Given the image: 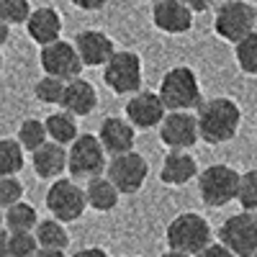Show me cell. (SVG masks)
I'll return each mask as SVG.
<instances>
[{"instance_id": "obj_1", "label": "cell", "mask_w": 257, "mask_h": 257, "mask_svg": "<svg viewBox=\"0 0 257 257\" xmlns=\"http://www.w3.org/2000/svg\"><path fill=\"white\" fill-rule=\"evenodd\" d=\"M196 118H198V134L206 144H226L239 132L242 108L237 105V100L219 95L201 103Z\"/></svg>"}, {"instance_id": "obj_2", "label": "cell", "mask_w": 257, "mask_h": 257, "mask_svg": "<svg viewBox=\"0 0 257 257\" xmlns=\"http://www.w3.org/2000/svg\"><path fill=\"white\" fill-rule=\"evenodd\" d=\"M157 95L162 98L167 111H190V108H201V82L198 75L185 64L170 67L162 80Z\"/></svg>"}, {"instance_id": "obj_3", "label": "cell", "mask_w": 257, "mask_h": 257, "mask_svg": "<svg viewBox=\"0 0 257 257\" xmlns=\"http://www.w3.org/2000/svg\"><path fill=\"white\" fill-rule=\"evenodd\" d=\"M167 247L175 249V252H185L190 257L201 254L211 242V224L201 216V213H193V211H183L178 216L167 224Z\"/></svg>"}, {"instance_id": "obj_4", "label": "cell", "mask_w": 257, "mask_h": 257, "mask_svg": "<svg viewBox=\"0 0 257 257\" xmlns=\"http://www.w3.org/2000/svg\"><path fill=\"white\" fill-rule=\"evenodd\" d=\"M105 157L108 155H105L98 134H80L67 149V173L72 178H85V180L105 175V167H108Z\"/></svg>"}, {"instance_id": "obj_5", "label": "cell", "mask_w": 257, "mask_h": 257, "mask_svg": "<svg viewBox=\"0 0 257 257\" xmlns=\"http://www.w3.org/2000/svg\"><path fill=\"white\" fill-rule=\"evenodd\" d=\"M237 190H239V173L229 165H208L203 173H198L201 201L211 208H221L237 201Z\"/></svg>"}, {"instance_id": "obj_6", "label": "cell", "mask_w": 257, "mask_h": 257, "mask_svg": "<svg viewBox=\"0 0 257 257\" xmlns=\"http://www.w3.org/2000/svg\"><path fill=\"white\" fill-rule=\"evenodd\" d=\"M47 211L52 213V219L62 224H72L82 219V213L88 211V198H85V188H80L75 180L59 178L49 185L47 196H44Z\"/></svg>"}, {"instance_id": "obj_7", "label": "cell", "mask_w": 257, "mask_h": 257, "mask_svg": "<svg viewBox=\"0 0 257 257\" xmlns=\"http://www.w3.org/2000/svg\"><path fill=\"white\" fill-rule=\"evenodd\" d=\"M254 24H257V11L247 0H226L213 16V31L231 44H239L244 36L257 31Z\"/></svg>"}, {"instance_id": "obj_8", "label": "cell", "mask_w": 257, "mask_h": 257, "mask_svg": "<svg viewBox=\"0 0 257 257\" xmlns=\"http://www.w3.org/2000/svg\"><path fill=\"white\" fill-rule=\"evenodd\" d=\"M219 242L237 257L257 254V213L239 211L219 226Z\"/></svg>"}, {"instance_id": "obj_9", "label": "cell", "mask_w": 257, "mask_h": 257, "mask_svg": "<svg viewBox=\"0 0 257 257\" xmlns=\"http://www.w3.org/2000/svg\"><path fill=\"white\" fill-rule=\"evenodd\" d=\"M103 82L116 95L139 93L142 90V57L128 49L116 52L111 57V62L103 67Z\"/></svg>"}, {"instance_id": "obj_10", "label": "cell", "mask_w": 257, "mask_h": 257, "mask_svg": "<svg viewBox=\"0 0 257 257\" xmlns=\"http://www.w3.org/2000/svg\"><path fill=\"white\" fill-rule=\"evenodd\" d=\"M105 178H108L121 196H132L139 193L142 185L149 178V162L139 152H126L118 157H111L108 167H105Z\"/></svg>"}, {"instance_id": "obj_11", "label": "cell", "mask_w": 257, "mask_h": 257, "mask_svg": "<svg viewBox=\"0 0 257 257\" xmlns=\"http://www.w3.org/2000/svg\"><path fill=\"white\" fill-rule=\"evenodd\" d=\"M39 64H41V70H44V75L64 80V82L77 80L82 67H85L75 44L72 41H62V39L54 41V44H49V47H41Z\"/></svg>"}, {"instance_id": "obj_12", "label": "cell", "mask_w": 257, "mask_h": 257, "mask_svg": "<svg viewBox=\"0 0 257 257\" xmlns=\"http://www.w3.org/2000/svg\"><path fill=\"white\" fill-rule=\"evenodd\" d=\"M201 139L198 134V118L190 111H167L160 123V142L167 149H188Z\"/></svg>"}, {"instance_id": "obj_13", "label": "cell", "mask_w": 257, "mask_h": 257, "mask_svg": "<svg viewBox=\"0 0 257 257\" xmlns=\"http://www.w3.org/2000/svg\"><path fill=\"white\" fill-rule=\"evenodd\" d=\"M126 121L132 123L137 132L139 128H160L162 118L167 116V108L157 93L152 90H139L128 98L126 103Z\"/></svg>"}, {"instance_id": "obj_14", "label": "cell", "mask_w": 257, "mask_h": 257, "mask_svg": "<svg viewBox=\"0 0 257 257\" xmlns=\"http://www.w3.org/2000/svg\"><path fill=\"white\" fill-rule=\"evenodd\" d=\"M75 49L82 59L85 67H105V64L111 62V57L118 52L113 39L108 34H103L98 29H85L75 36Z\"/></svg>"}, {"instance_id": "obj_15", "label": "cell", "mask_w": 257, "mask_h": 257, "mask_svg": "<svg viewBox=\"0 0 257 257\" xmlns=\"http://www.w3.org/2000/svg\"><path fill=\"white\" fill-rule=\"evenodd\" d=\"M98 139L105 149V155L118 157L126 152H134V142H137V128L121 116H108L100 121L98 128Z\"/></svg>"}, {"instance_id": "obj_16", "label": "cell", "mask_w": 257, "mask_h": 257, "mask_svg": "<svg viewBox=\"0 0 257 257\" xmlns=\"http://www.w3.org/2000/svg\"><path fill=\"white\" fill-rule=\"evenodd\" d=\"M26 31H29L31 41H36L39 47H49L62 39V16L52 6L34 8L26 21Z\"/></svg>"}, {"instance_id": "obj_17", "label": "cell", "mask_w": 257, "mask_h": 257, "mask_svg": "<svg viewBox=\"0 0 257 257\" xmlns=\"http://www.w3.org/2000/svg\"><path fill=\"white\" fill-rule=\"evenodd\" d=\"M152 21L162 34H185L193 26V13L180 0H157L152 8Z\"/></svg>"}, {"instance_id": "obj_18", "label": "cell", "mask_w": 257, "mask_h": 257, "mask_svg": "<svg viewBox=\"0 0 257 257\" xmlns=\"http://www.w3.org/2000/svg\"><path fill=\"white\" fill-rule=\"evenodd\" d=\"M198 175V162L185 149H170L160 167V180L165 185H185Z\"/></svg>"}, {"instance_id": "obj_19", "label": "cell", "mask_w": 257, "mask_h": 257, "mask_svg": "<svg viewBox=\"0 0 257 257\" xmlns=\"http://www.w3.org/2000/svg\"><path fill=\"white\" fill-rule=\"evenodd\" d=\"M98 108V90L93 88V82L88 80H70L64 88V98H62V111L77 116H90Z\"/></svg>"}, {"instance_id": "obj_20", "label": "cell", "mask_w": 257, "mask_h": 257, "mask_svg": "<svg viewBox=\"0 0 257 257\" xmlns=\"http://www.w3.org/2000/svg\"><path fill=\"white\" fill-rule=\"evenodd\" d=\"M31 167H34L36 178H41V180H59L62 173L67 170V149L62 144L47 142L44 147L31 155Z\"/></svg>"}, {"instance_id": "obj_21", "label": "cell", "mask_w": 257, "mask_h": 257, "mask_svg": "<svg viewBox=\"0 0 257 257\" xmlns=\"http://www.w3.org/2000/svg\"><path fill=\"white\" fill-rule=\"evenodd\" d=\"M85 198H88V206L98 213H108L118 206V198L121 193L118 188L105 178V175H98L93 180H88V185H85Z\"/></svg>"}, {"instance_id": "obj_22", "label": "cell", "mask_w": 257, "mask_h": 257, "mask_svg": "<svg viewBox=\"0 0 257 257\" xmlns=\"http://www.w3.org/2000/svg\"><path fill=\"white\" fill-rule=\"evenodd\" d=\"M44 126H47L49 142L62 144V147H70V144L80 137L77 121H75V116H72V113H67V111H57V113L47 116Z\"/></svg>"}, {"instance_id": "obj_23", "label": "cell", "mask_w": 257, "mask_h": 257, "mask_svg": "<svg viewBox=\"0 0 257 257\" xmlns=\"http://www.w3.org/2000/svg\"><path fill=\"white\" fill-rule=\"evenodd\" d=\"M36 234V242L39 247H44V249H67L70 247V234H67V226H64L62 221L57 219H44V221H39V226L34 229Z\"/></svg>"}, {"instance_id": "obj_24", "label": "cell", "mask_w": 257, "mask_h": 257, "mask_svg": "<svg viewBox=\"0 0 257 257\" xmlns=\"http://www.w3.org/2000/svg\"><path fill=\"white\" fill-rule=\"evenodd\" d=\"M24 147L18 139H0V178H16L24 170Z\"/></svg>"}, {"instance_id": "obj_25", "label": "cell", "mask_w": 257, "mask_h": 257, "mask_svg": "<svg viewBox=\"0 0 257 257\" xmlns=\"http://www.w3.org/2000/svg\"><path fill=\"white\" fill-rule=\"evenodd\" d=\"M39 221H41L39 211L26 201H21L6 211V229L8 231H34L39 226Z\"/></svg>"}, {"instance_id": "obj_26", "label": "cell", "mask_w": 257, "mask_h": 257, "mask_svg": "<svg viewBox=\"0 0 257 257\" xmlns=\"http://www.w3.org/2000/svg\"><path fill=\"white\" fill-rule=\"evenodd\" d=\"M18 144L24 147V152H36V149H41L47 142H49V134H47V126L44 121H39V118H26V121H21L18 126Z\"/></svg>"}, {"instance_id": "obj_27", "label": "cell", "mask_w": 257, "mask_h": 257, "mask_svg": "<svg viewBox=\"0 0 257 257\" xmlns=\"http://www.w3.org/2000/svg\"><path fill=\"white\" fill-rule=\"evenodd\" d=\"M234 57H237V64L244 75L257 77V31L244 36L239 44H234Z\"/></svg>"}, {"instance_id": "obj_28", "label": "cell", "mask_w": 257, "mask_h": 257, "mask_svg": "<svg viewBox=\"0 0 257 257\" xmlns=\"http://www.w3.org/2000/svg\"><path fill=\"white\" fill-rule=\"evenodd\" d=\"M64 88L67 82L64 80H57V77H49L44 75L36 85H34V95L39 103H47V105H62V98H64Z\"/></svg>"}, {"instance_id": "obj_29", "label": "cell", "mask_w": 257, "mask_h": 257, "mask_svg": "<svg viewBox=\"0 0 257 257\" xmlns=\"http://www.w3.org/2000/svg\"><path fill=\"white\" fill-rule=\"evenodd\" d=\"M237 203L242 206V211L257 213V170H247V173H239Z\"/></svg>"}, {"instance_id": "obj_30", "label": "cell", "mask_w": 257, "mask_h": 257, "mask_svg": "<svg viewBox=\"0 0 257 257\" xmlns=\"http://www.w3.org/2000/svg\"><path fill=\"white\" fill-rule=\"evenodd\" d=\"M31 16V3L29 0H0V21L8 26L26 24Z\"/></svg>"}, {"instance_id": "obj_31", "label": "cell", "mask_w": 257, "mask_h": 257, "mask_svg": "<svg viewBox=\"0 0 257 257\" xmlns=\"http://www.w3.org/2000/svg\"><path fill=\"white\" fill-rule=\"evenodd\" d=\"M11 257H34L39 252V242L34 231H11L8 239Z\"/></svg>"}, {"instance_id": "obj_32", "label": "cell", "mask_w": 257, "mask_h": 257, "mask_svg": "<svg viewBox=\"0 0 257 257\" xmlns=\"http://www.w3.org/2000/svg\"><path fill=\"white\" fill-rule=\"evenodd\" d=\"M24 201V185L18 178H0V208L8 211L11 206Z\"/></svg>"}, {"instance_id": "obj_33", "label": "cell", "mask_w": 257, "mask_h": 257, "mask_svg": "<svg viewBox=\"0 0 257 257\" xmlns=\"http://www.w3.org/2000/svg\"><path fill=\"white\" fill-rule=\"evenodd\" d=\"M196 257H237L234 252H229L221 242H213V244H208L201 254H196Z\"/></svg>"}, {"instance_id": "obj_34", "label": "cell", "mask_w": 257, "mask_h": 257, "mask_svg": "<svg viewBox=\"0 0 257 257\" xmlns=\"http://www.w3.org/2000/svg\"><path fill=\"white\" fill-rule=\"evenodd\" d=\"M108 0H72V6L75 8H80V11H88V13H93V11H100Z\"/></svg>"}, {"instance_id": "obj_35", "label": "cell", "mask_w": 257, "mask_h": 257, "mask_svg": "<svg viewBox=\"0 0 257 257\" xmlns=\"http://www.w3.org/2000/svg\"><path fill=\"white\" fill-rule=\"evenodd\" d=\"M180 3L190 11V13H203L211 8V0H180Z\"/></svg>"}, {"instance_id": "obj_36", "label": "cell", "mask_w": 257, "mask_h": 257, "mask_svg": "<svg viewBox=\"0 0 257 257\" xmlns=\"http://www.w3.org/2000/svg\"><path fill=\"white\" fill-rule=\"evenodd\" d=\"M72 257H111L108 252H105L103 247H85V249H80V252H75Z\"/></svg>"}, {"instance_id": "obj_37", "label": "cell", "mask_w": 257, "mask_h": 257, "mask_svg": "<svg viewBox=\"0 0 257 257\" xmlns=\"http://www.w3.org/2000/svg\"><path fill=\"white\" fill-rule=\"evenodd\" d=\"M8 239H11V231L8 229H0V257H11Z\"/></svg>"}, {"instance_id": "obj_38", "label": "cell", "mask_w": 257, "mask_h": 257, "mask_svg": "<svg viewBox=\"0 0 257 257\" xmlns=\"http://www.w3.org/2000/svg\"><path fill=\"white\" fill-rule=\"evenodd\" d=\"M34 257H67L62 249H44V247H39V252Z\"/></svg>"}, {"instance_id": "obj_39", "label": "cell", "mask_w": 257, "mask_h": 257, "mask_svg": "<svg viewBox=\"0 0 257 257\" xmlns=\"http://www.w3.org/2000/svg\"><path fill=\"white\" fill-rule=\"evenodd\" d=\"M8 39H11V26L0 21V47H6V44H8Z\"/></svg>"}, {"instance_id": "obj_40", "label": "cell", "mask_w": 257, "mask_h": 257, "mask_svg": "<svg viewBox=\"0 0 257 257\" xmlns=\"http://www.w3.org/2000/svg\"><path fill=\"white\" fill-rule=\"evenodd\" d=\"M160 257H190V254H185V252H175V249H167V252H162Z\"/></svg>"}, {"instance_id": "obj_41", "label": "cell", "mask_w": 257, "mask_h": 257, "mask_svg": "<svg viewBox=\"0 0 257 257\" xmlns=\"http://www.w3.org/2000/svg\"><path fill=\"white\" fill-rule=\"evenodd\" d=\"M3 226H6V211L0 208V229H3Z\"/></svg>"}, {"instance_id": "obj_42", "label": "cell", "mask_w": 257, "mask_h": 257, "mask_svg": "<svg viewBox=\"0 0 257 257\" xmlns=\"http://www.w3.org/2000/svg\"><path fill=\"white\" fill-rule=\"evenodd\" d=\"M0 72H3V54H0Z\"/></svg>"}, {"instance_id": "obj_43", "label": "cell", "mask_w": 257, "mask_h": 257, "mask_svg": "<svg viewBox=\"0 0 257 257\" xmlns=\"http://www.w3.org/2000/svg\"><path fill=\"white\" fill-rule=\"evenodd\" d=\"M254 11H257V6H254Z\"/></svg>"}, {"instance_id": "obj_44", "label": "cell", "mask_w": 257, "mask_h": 257, "mask_svg": "<svg viewBox=\"0 0 257 257\" xmlns=\"http://www.w3.org/2000/svg\"><path fill=\"white\" fill-rule=\"evenodd\" d=\"M128 257H132V254H128Z\"/></svg>"}, {"instance_id": "obj_45", "label": "cell", "mask_w": 257, "mask_h": 257, "mask_svg": "<svg viewBox=\"0 0 257 257\" xmlns=\"http://www.w3.org/2000/svg\"><path fill=\"white\" fill-rule=\"evenodd\" d=\"M155 3H157V0H155Z\"/></svg>"}, {"instance_id": "obj_46", "label": "cell", "mask_w": 257, "mask_h": 257, "mask_svg": "<svg viewBox=\"0 0 257 257\" xmlns=\"http://www.w3.org/2000/svg\"><path fill=\"white\" fill-rule=\"evenodd\" d=\"M254 257H257V254H254Z\"/></svg>"}]
</instances>
